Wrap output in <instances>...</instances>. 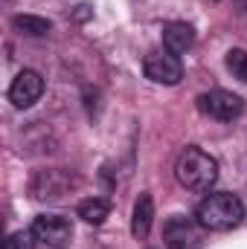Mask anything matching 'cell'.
<instances>
[{
	"label": "cell",
	"instance_id": "cell-8",
	"mask_svg": "<svg viewBox=\"0 0 247 249\" xmlns=\"http://www.w3.org/2000/svg\"><path fill=\"white\" fill-rule=\"evenodd\" d=\"M163 44H166L169 53L181 55V53H186V50L195 44V29H192L189 23H169V26L163 29Z\"/></svg>",
	"mask_w": 247,
	"mask_h": 249
},
{
	"label": "cell",
	"instance_id": "cell-12",
	"mask_svg": "<svg viewBox=\"0 0 247 249\" xmlns=\"http://www.w3.org/2000/svg\"><path fill=\"white\" fill-rule=\"evenodd\" d=\"M227 70H230L239 81L247 84V53L245 50H230V53H227Z\"/></svg>",
	"mask_w": 247,
	"mask_h": 249
},
{
	"label": "cell",
	"instance_id": "cell-13",
	"mask_svg": "<svg viewBox=\"0 0 247 249\" xmlns=\"http://www.w3.org/2000/svg\"><path fill=\"white\" fill-rule=\"evenodd\" d=\"M3 249H35V235H32V229H29V232H15V235H9V241L3 244Z\"/></svg>",
	"mask_w": 247,
	"mask_h": 249
},
{
	"label": "cell",
	"instance_id": "cell-1",
	"mask_svg": "<svg viewBox=\"0 0 247 249\" xmlns=\"http://www.w3.org/2000/svg\"><path fill=\"white\" fill-rule=\"evenodd\" d=\"M195 217L209 232H227V229H236L245 220V203L230 191H215V194H206L198 203Z\"/></svg>",
	"mask_w": 247,
	"mask_h": 249
},
{
	"label": "cell",
	"instance_id": "cell-9",
	"mask_svg": "<svg viewBox=\"0 0 247 249\" xmlns=\"http://www.w3.org/2000/svg\"><path fill=\"white\" fill-rule=\"evenodd\" d=\"M151 217H154V203H151V194H140L137 206H134V217H131V232L137 241L148 238L151 232Z\"/></svg>",
	"mask_w": 247,
	"mask_h": 249
},
{
	"label": "cell",
	"instance_id": "cell-11",
	"mask_svg": "<svg viewBox=\"0 0 247 249\" xmlns=\"http://www.w3.org/2000/svg\"><path fill=\"white\" fill-rule=\"evenodd\" d=\"M12 23H15L18 32L32 35V38H41V35H47V32L53 29V23H50L47 18H35V15H18Z\"/></svg>",
	"mask_w": 247,
	"mask_h": 249
},
{
	"label": "cell",
	"instance_id": "cell-5",
	"mask_svg": "<svg viewBox=\"0 0 247 249\" xmlns=\"http://www.w3.org/2000/svg\"><path fill=\"white\" fill-rule=\"evenodd\" d=\"M32 235H35L38 244L59 249L73 238V223L64 214H38L35 223H32Z\"/></svg>",
	"mask_w": 247,
	"mask_h": 249
},
{
	"label": "cell",
	"instance_id": "cell-7",
	"mask_svg": "<svg viewBox=\"0 0 247 249\" xmlns=\"http://www.w3.org/2000/svg\"><path fill=\"white\" fill-rule=\"evenodd\" d=\"M41 93H44V78L35 70H21L9 87V102L15 107H29L41 99Z\"/></svg>",
	"mask_w": 247,
	"mask_h": 249
},
{
	"label": "cell",
	"instance_id": "cell-10",
	"mask_svg": "<svg viewBox=\"0 0 247 249\" xmlns=\"http://www.w3.org/2000/svg\"><path fill=\"white\" fill-rule=\"evenodd\" d=\"M108 214H111V203L102 200V197H87V200L79 203V217H82L84 223L99 226V223H105Z\"/></svg>",
	"mask_w": 247,
	"mask_h": 249
},
{
	"label": "cell",
	"instance_id": "cell-4",
	"mask_svg": "<svg viewBox=\"0 0 247 249\" xmlns=\"http://www.w3.org/2000/svg\"><path fill=\"white\" fill-rule=\"evenodd\" d=\"M143 70H145V78H151L154 84H178L184 78V64L169 50L148 53L143 61Z\"/></svg>",
	"mask_w": 247,
	"mask_h": 249
},
{
	"label": "cell",
	"instance_id": "cell-3",
	"mask_svg": "<svg viewBox=\"0 0 247 249\" xmlns=\"http://www.w3.org/2000/svg\"><path fill=\"white\" fill-rule=\"evenodd\" d=\"M198 107H201V113H206V116H212L218 122H233V119L242 116L245 99L230 93V90H209V93H204L198 99Z\"/></svg>",
	"mask_w": 247,
	"mask_h": 249
},
{
	"label": "cell",
	"instance_id": "cell-6",
	"mask_svg": "<svg viewBox=\"0 0 247 249\" xmlns=\"http://www.w3.org/2000/svg\"><path fill=\"white\" fill-rule=\"evenodd\" d=\"M204 226L189 220V217H172L166 226H163V238H166V247L169 249H204Z\"/></svg>",
	"mask_w": 247,
	"mask_h": 249
},
{
	"label": "cell",
	"instance_id": "cell-2",
	"mask_svg": "<svg viewBox=\"0 0 247 249\" xmlns=\"http://www.w3.org/2000/svg\"><path fill=\"white\" fill-rule=\"evenodd\" d=\"M175 177L189 191H209L218 180V162L201 148H186L175 162Z\"/></svg>",
	"mask_w": 247,
	"mask_h": 249
}]
</instances>
